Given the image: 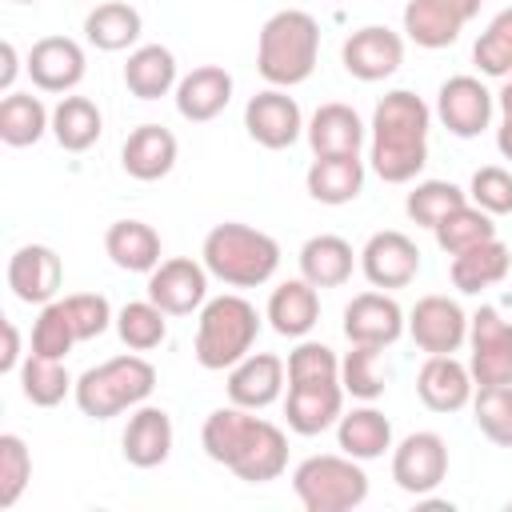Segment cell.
Masks as SVG:
<instances>
[{
	"instance_id": "6da1fadb",
	"label": "cell",
	"mask_w": 512,
	"mask_h": 512,
	"mask_svg": "<svg viewBox=\"0 0 512 512\" xmlns=\"http://www.w3.org/2000/svg\"><path fill=\"white\" fill-rule=\"evenodd\" d=\"M200 444L208 460L232 468L248 484H268L288 468V440L272 420L248 416V408L228 404L208 412L200 428Z\"/></svg>"
},
{
	"instance_id": "7a4b0ae2",
	"label": "cell",
	"mask_w": 512,
	"mask_h": 512,
	"mask_svg": "<svg viewBox=\"0 0 512 512\" xmlns=\"http://www.w3.org/2000/svg\"><path fill=\"white\" fill-rule=\"evenodd\" d=\"M428 124H432L428 104L408 88H396L376 104L372 172L384 184H408L428 164Z\"/></svg>"
},
{
	"instance_id": "3957f363",
	"label": "cell",
	"mask_w": 512,
	"mask_h": 512,
	"mask_svg": "<svg viewBox=\"0 0 512 512\" xmlns=\"http://www.w3.org/2000/svg\"><path fill=\"white\" fill-rule=\"evenodd\" d=\"M316 56H320V24L308 12L284 8L264 20L256 40V72L272 88L304 84L316 68Z\"/></svg>"
},
{
	"instance_id": "277c9868",
	"label": "cell",
	"mask_w": 512,
	"mask_h": 512,
	"mask_svg": "<svg viewBox=\"0 0 512 512\" xmlns=\"http://www.w3.org/2000/svg\"><path fill=\"white\" fill-rule=\"evenodd\" d=\"M204 268L208 276L224 280L228 288H256V284H268L272 272L280 268V244L260 232V228H248V224H236V220H224L216 224L208 236H204Z\"/></svg>"
},
{
	"instance_id": "5b68a950",
	"label": "cell",
	"mask_w": 512,
	"mask_h": 512,
	"mask_svg": "<svg viewBox=\"0 0 512 512\" xmlns=\"http://www.w3.org/2000/svg\"><path fill=\"white\" fill-rule=\"evenodd\" d=\"M260 332V316L244 296H216L204 300L200 320H196V360L208 372H224L240 364Z\"/></svg>"
},
{
	"instance_id": "8992f818",
	"label": "cell",
	"mask_w": 512,
	"mask_h": 512,
	"mask_svg": "<svg viewBox=\"0 0 512 512\" xmlns=\"http://www.w3.org/2000/svg\"><path fill=\"white\" fill-rule=\"evenodd\" d=\"M156 388V368L144 360V356H112L96 368H88L72 396H76V408L92 420H112L120 416L124 408H136L152 396Z\"/></svg>"
},
{
	"instance_id": "52a82bcc",
	"label": "cell",
	"mask_w": 512,
	"mask_h": 512,
	"mask_svg": "<svg viewBox=\"0 0 512 512\" xmlns=\"http://www.w3.org/2000/svg\"><path fill=\"white\" fill-rule=\"evenodd\" d=\"M292 488L308 512H348L364 504L368 496V476L364 468L344 452V456H308L292 472Z\"/></svg>"
},
{
	"instance_id": "ba28073f",
	"label": "cell",
	"mask_w": 512,
	"mask_h": 512,
	"mask_svg": "<svg viewBox=\"0 0 512 512\" xmlns=\"http://www.w3.org/2000/svg\"><path fill=\"white\" fill-rule=\"evenodd\" d=\"M468 344V372L480 388L512 384V320H504L496 308H480L476 316H468Z\"/></svg>"
},
{
	"instance_id": "9c48e42d",
	"label": "cell",
	"mask_w": 512,
	"mask_h": 512,
	"mask_svg": "<svg viewBox=\"0 0 512 512\" xmlns=\"http://www.w3.org/2000/svg\"><path fill=\"white\" fill-rule=\"evenodd\" d=\"M408 336L428 356H452L468 340V316L448 296H420L408 312Z\"/></svg>"
},
{
	"instance_id": "30bf717a",
	"label": "cell",
	"mask_w": 512,
	"mask_h": 512,
	"mask_svg": "<svg viewBox=\"0 0 512 512\" xmlns=\"http://www.w3.org/2000/svg\"><path fill=\"white\" fill-rule=\"evenodd\" d=\"M148 300L160 304L168 316H188V312L204 308V300H208V268L188 260V256L160 260L148 272Z\"/></svg>"
},
{
	"instance_id": "8fae6325",
	"label": "cell",
	"mask_w": 512,
	"mask_h": 512,
	"mask_svg": "<svg viewBox=\"0 0 512 512\" xmlns=\"http://www.w3.org/2000/svg\"><path fill=\"white\" fill-rule=\"evenodd\" d=\"M448 476V444L436 432H412L392 448V480L396 488L424 496Z\"/></svg>"
},
{
	"instance_id": "7c38bea8",
	"label": "cell",
	"mask_w": 512,
	"mask_h": 512,
	"mask_svg": "<svg viewBox=\"0 0 512 512\" xmlns=\"http://www.w3.org/2000/svg\"><path fill=\"white\" fill-rule=\"evenodd\" d=\"M484 0H408L404 32L420 48H448L464 32V24L480 12Z\"/></svg>"
},
{
	"instance_id": "4fadbf2b",
	"label": "cell",
	"mask_w": 512,
	"mask_h": 512,
	"mask_svg": "<svg viewBox=\"0 0 512 512\" xmlns=\"http://www.w3.org/2000/svg\"><path fill=\"white\" fill-rule=\"evenodd\" d=\"M340 60H344L348 76L376 84V80H388L404 64V40L384 24H364L344 40Z\"/></svg>"
},
{
	"instance_id": "5bb4252c",
	"label": "cell",
	"mask_w": 512,
	"mask_h": 512,
	"mask_svg": "<svg viewBox=\"0 0 512 512\" xmlns=\"http://www.w3.org/2000/svg\"><path fill=\"white\" fill-rule=\"evenodd\" d=\"M360 272L368 276L372 288H404L420 272V248L404 232H372L368 244L360 248Z\"/></svg>"
},
{
	"instance_id": "9a60e30c",
	"label": "cell",
	"mask_w": 512,
	"mask_h": 512,
	"mask_svg": "<svg viewBox=\"0 0 512 512\" xmlns=\"http://www.w3.org/2000/svg\"><path fill=\"white\" fill-rule=\"evenodd\" d=\"M436 116L452 136L472 140L492 120V92L476 76H448L436 92Z\"/></svg>"
},
{
	"instance_id": "2e32d148",
	"label": "cell",
	"mask_w": 512,
	"mask_h": 512,
	"mask_svg": "<svg viewBox=\"0 0 512 512\" xmlns=\"http://www.w3.org/2000/svg\"><path fill=\"white\" fill-rule=\"evenodd\" d=\"M244 128L248 136L260 144V148H292L304 132V116H300V104L280 92V88H268V92H256L244 108Z\"/></svg>"
},
{
	"instance_id": "e0dca14e",
	"label": "cell",
	"mask_w": 512,
	"mask_h": 512,
	"mask_svg": "<svg viewBox=\"0 0 512 512\" xmlns=\"http://www.w3.org/2000/svg\"><path fill=\"white\" fill-rule=\"evenodd\" d=\"M288 428L300 436H316L332 428L344 416V384L336 380H300L288 384V404H284Z\"/></svg>"
},
{
	"instance_id": "ac0fdd59",
	"label": "cell",
	"mask_w": 512,
	"mask_h": 512,
	"mask_svg": "<svg viewBox=\"0 0 512 512\" xmlns=\"http://www.w3.org/2000/svg\"><path fill=\"white\" fill-rule=\"evenodd\" d=\"M64 280V264L48 244H24L8 260V288L24 304H52Z\"/></svg>"
},
{
	"instance_id": "d6986e66",
	"label": "cell",
	"mask_w": 512,
	"mask_h": 512,
	"mask_svg": "<svg viewBox=\"0 0 512 512\" xmlns=\"http://www.w3.org/2000/svg\"><path fill=\"white\" fill-rule=\"evenodd\" d=\"M404 312L392 296L384 292H360L348 300L344 308V336L352 344H368V348H388L392 340H400L404 332Z\"/></svg>"
},
{
	"instance_id": "ffe728a7",
	"label": "cell",
	"mask_w": 512,
	"mask_h": 512,
	"mask_svg": "<svg viewBox=\"0 0 512 512\" xmlns=\"http://www.w3.org/2000/svg\"><path fill=\"white\" fill-rule=\"evenodd\" d=\"M84 48L72 36H44L28 52V76L40 92H72L84 80Z\"/></svg>"
},
{
	"instance_id": "44dd1931",
	"label": "cell",
	"mask_w": 512,
	"mask_h": 512,
	"mask_svg": "<svg viewBox=\"0 0 512 512\" xmlns=\"http://www.w3.org/2000/svg\"><path fill=\"white\" fill-rule=\"evenodd\" d=\"M284 372L288 364L272 352H248L240 364L228 368V400L256 412V408H268L280 388H284Z\"/></svg>"
},
{
	"instance_id": "7402d4cb",
	"label": "cell",
	"mask_w": 512,
	"mask_h": 512,
	"mask_svg": "<svg viewBox=\"0 0 512 512\" xmlns=\"http://www.w3.org/2000/svg\"><path fill=\"white\" fill-rule=\"evenodd\" d=\"M232 100V76L220 64H200L176 84V112L192 124L216 120Z\"/></svg>"
},
{
	"instance_id": "603a6c76",
	"label": "cell",
	"mask_w": 512,
	"mask_h": 512,
	"mask_svg": "<svg viewBox=\"0 0 512 512\" xmlns=\"http://www.w3.org/2000/svg\"><path fill=\"white\" fill-rule=\"evenodd\" d=\"M176 152H180V144L164 124H140V128L128 132V140L120 148V164L132 180L148 184V180H160V176L172 172Z\"/></svg>"
},
{
	"instance_id": "cb8c5ba5",
	"label": "cell",
	"mask_w": 512,
	"mask_h": 512,
	"mask_svg": "<svg viewBox=\"0 0 512 512\" xmlns=\"http://www.w3.org/2000/svg\"><path fill=\"white\" fill-rule=\"evenodd\" d=\"M416 392L432 412H460L472 400V372L456 356H428L416 376Z\"/></svg>"
},
{
	"instance_id": "d4e9b609",
	"label": "cell",
	"mask_w": 512,
	"mask_h": 512,
	"mask_svg": "<svg viewBox=\"0 0 512 512\" xmlns=\"http://www.w3.org/2000/svg\"><path fill=\"white\" fill-rule=\"evenodd\" d=\"M304 132L316 156H360L364 144V124L348 104H320Z\"/></svg>"
},
{
	"instance_id": "484cf974",
	"label": "cell",
	"mask_w": 512,
	"mask_h": 512,
	"mask_svg": "<svg viewBox=\"0 0 512 512\" xmlns=\"http://www.w3.org/2000/svg\"><path fill=\"white\" fill-rule=\"evenodd\" d=\"M508 268H512V252H508L504 240L492 236V240H484V244H472V248L456 252L448 276H452V288H456V292L476 296L480 288L500 284V280L508 276Z\"/></svg>"
},
{
	"instance_id": "4316f807",
	"label": "cell",
	"mask_w": 512,
	"mask_h": 512,
	"mask_svg": "<svg viewBox=\"0 0 512 512\" xmlns=\"http://www.w3.org/2000/svg\"><path fill=\"white\" fill-rule=\"evenodd\" d=\"M120 444H124V460L132 468H156V464H164L168 452H172V420H168V412L164 408H152V404L136 408Z\"/></svg>"
},
{
	"instance_id": "83f0119b",
	"label": "cell",
	"mask_w": 512,
	"mask_h": 512,
	"mask_svg": "<svg viewBox=\"0 0 512 512\" xmlns=\"http://www.w3.org/2000/svg\"><path fill=\"white\" fill-rule=\"evenodd\" d=\"M352 264H356L352 244L344 236H332V232H320V236L304 240V248H300V276L312 288H340V284H348Z\"/></svg>"
},
{
	"instance_id": "f1b7e54d",
	"label": "cell",
	"mask_w": 512,
	"mask_h": 512,
	"mask_svg": "<svg viewBox=\"0 0 512 512\" xmlns=\"http://www.w3.org/2000/svg\"><path fill=\"white\" fill-rule=\"evenodd\" d=\"M268 320H272V328L280 336H292V340L296 336H308L316 328V320H320V296H316V288L304 276L276 284L272 296H268Z\"/></svg>"
},
{
	"instance_id": "f546056e",
	"label": "cell",
	"mask_w": 512,
	"mask_h": 512,
	"mask_svg": "<svg viewBox=\"0 0 512 512\" xmlns=\"http://www.w3.org/2000/svg\"><path fill=\"white\" fill-rule=\"evenodd\" d=\"M308 196L320 204H348L364 188V160L360 156H316L308 168Z\"/></svg>"
},
{
	"instance_id": "4dcf8cb0",
	"label": "cell",
	"mask_w": 512,
	"mask_h": 512,
	"mask_svg": "<svg viewBox=\"0 0 512 512\" xmlns=\"http://www.w3.org/2000/svg\"><path fill=\"white\" fill-rule=\"evenodd\" d=\"M104 252L124 272H152L160 264V236L144 220H116L104 232Z\"/></svg>"
},
{
	"instance_id": "1f68e13d",
	"label": "cell",
	"mask_w": 512,
	"mask_h": 512,
	"mask_svg": "<svg viewBox=\"0 0 512 512\" xmlns=\"http://www.w3.org/2000/svg\"><path fill=\"white\" fill-rule=\"evenodd\" d=\"M144 32V20L132 4L124 0H108V4H96L88 16H84V36L88 44H96L100 52H124L140 40Z\"/></svg>"
},
{
	"instance_id": "d6a6232c",
	"label": "cell",
	"mask_w": 512,
	"mask_h": 512,
	"mask_svg": "<svg viewBox=\"0 0 512 512\" xmlns=\"http://www.w3.org/2000/svg\"><path fill=\"white\" fill-rule=\"evenodd\" d=\"M124 84L136 100H160L172 92L176 80V56L164 48V44H144L128 56L124 64Z\"/></svg>"
},
{
	"instance_id": "836d02e7",
	"label": "cell",
	"mask_w": 512,
	"mask_h": 512,
	"mask_svg": "<svg viewBox=\"0 0 512 512\" xmlns=\"http://www.w3.org/2000/svg\"><path fill=\"white\" fill-rule=\"evenodd\" d=\"M44 132H52V112L32 92H8L0 100V140L8 148H28Z\"/></svg>"
},
{
	"instance_id": "e575fe53",
	"label": "cell",
	"mask_w": 512,
	"mask_h": 512,
	"mask_svg": "<svg viewBox=\"0 0 512 512\" xmlns=\"http://www.w3.org/2000/svg\"><path fill=\"white\" fill-rule=\"evenodd\" d=\"M104 132V116L88 96H60L52 108V136L64 152H88Z\"/></svg>"
},
{
	"instance_id": "d590c367",
	"label": "cell",
	"mask_w": 512,
	"mask_h": 512,
	"mask_svg": "<svg viewBox=\"0 0 512 512\" xmlns=\"http://www.w3.org/2000/svg\"><path fill=\"white\" fill-rule=\"evenodd\" d=\"M336 440L352 460H376L392 448V424L376 408H352L336 420Z\"/></svg>"
},
{
	"instance_id": "8d00e7d4",
	"label": "cell",
	"mask_w": 512,
	"mask_h": 512,
	"mask_svg": "<svg viewBox=\"0 0 512 512\" xmlns=\"http://www.w3.org/2000/svg\"><path fill=\"white\" fill-rule=\"evenodd\" d=\"M72 376L64 372V360H48V356H28L20 364V392L24 400H32L36 408H56L68 392H72Z\"/></svg>"
},
{
	"instance_id": "74e56055",
	"label": "cell",
	"mask_w": 512,
	"mask_h": 512,
	"mask_svg": "<svg viewBox=\"0 0 512 512\" xmlns=\"http://www.w3.org/2000/svg\"><path fill=\"white\" fill-rule=\"evenodd\" d=\"M164 316H168V312H164L160 304H152V300H132V304L120 308L116 332H120V340H124L132 352H152V348H160L164 336H168V320H164Z\"/></svg>"
},
{
	"instance_id": "f35d334b",
	"label": "cell",
	"mask_w": 512,
	"mask_h": 512,
	"mask_svg": "<svg viewBox=\"0 0 512 512\" xmlns=\"http://www.w3.org/2000/svg\"><path fill=\"white\" fill-rule=\"evenodd\" d=\"M432 232H436V244H440L448 256H456V252H464V248H472V244L492 240V236H496V224H492V216H488L484 208L460 204V208L448 212Z\"/></svg>"
},
{
	"instance_id": "ab89813d",
	"label": "cell",
	"mask_w": 512,
	"mask_h": 512,
	"mask_svg": "<svg viewBox=\"0 0 512 512\" xmlns=\"http://www.w3.org/2000/svg\"><path fill=\"white\" fill-rule=\"evenodd\" d=\"M460 204H468V192H460L452 180H420L408 200H404V212L420 224V228H436L448 212H456Z\"/></svg>"
},
{
	"instance_id": "60d3db41",
	"label": "cell",
	"mask_w": 512,
	"mask_h": 512,
	"mask_svg": "<svg viewBox=\"0 0 512 512\" xmlns=\"http://www.w3.org/2000/svg\"><path fill=\"white\" fill-rule=\"evenodd\" d=\"M76 328H72V316L64 308V300H52V304H40V316L32 324V352L36 356H48V360H64L76 344Z\"/></svg>"
},
{
	"instance_id": "b9f144b4",
	"label": "cell",
	"mask_w": 512,
	"mask_h": 512,
	"mask_svg": "<svg viewBox=\"0 0 512 512\" xmlns=\"http://www.w3.org/2000/svg\"><path fill=\"white\" fill-rule=\"evenodd\" d=\"M472 412H476V428L500 444L512 448V384H488L472 396Z\"/></svg>"
},
{
	"instance_id": "7bdbcfd3",
	"label": "cell",
	"mask_w": 512,
	"mask_h": 512,
	"mask_svg": "<svg viewBox=\"0 0 512 512\" xmlns=\"http://www.w3.org/2000/svg\"><path fill=\"white\" fill-rule=\"evenodd\" d=\"M472 60L484 76H512V8L492 16L472 48Z\"/></svg>"
},
{
	"instance_id": "ee69618b",
	"label": "cell",
	"mask_w": 512,
	"mask_h": 512,
	"mask_svg": "<svg viewBox=\"0 0 512 512\" xmlns=\"http://www.w3.org/2000/svg\"><path fill=\"white\" fill-rule=\"evenodd\" d=\"M32 480V456L28 444L16 432L0 436V508H12L24 492V484Z\"/></svg>"
},
{
	"instance_id": "f6af8a7d",
	"label": "cell",
	"mask_w": 512,
	"mask_h": 512,
	"mask_svg": "<svg viewBox=\"0 0 512 512\" xmlns=\"http://www.w3.org/2000/svg\"><path fill=\"white\" fill-rule=\"evenodd\" d=\"M376 356H380V348L352 344V352L340 360V384H344V392H352L360 400H376L384 392V380L376 372Z\"/></svg>"
},
{
	"instance_id": "bcb514c9",
	"label": "cell",
	"mask_w": 512,
	"mask_h": 512,
	"mask_svg": "<svg viewBox=\"0 0 512 512\" xmlns=\"http://www.w3.org/2000/svg\"><path fill=\"white\" fill-rule=\"evenodd\" d=\"M468 196H472V204L484 208L488 216L512 212V172L500 168V164L476 168V172H472V184H468Z\"/></svg>"
},
{
	"instance_id": "7dc6e473",
	"label": "cell",
	"mask_w": 512,
	"mask_h": 512,
	"mask_svg": "<svg viewBox=\"0 0 512 512\" xmlns=\"http://www.w3.org/2000/svg\"><path fill=\"white\" fill-rule=\"evenodd\" d=\"M340 376V360L328 344H316V340H304L288 352V384H300V380H336Z\"/></svg>"
},
{
	"instance_id": "c3c4849f",
	"label": "cell",
	"mask_w": 512,
	"mask_h": 512,
	"mask_svg": "<svg viewBox=\"0 0 512 512\" xmlns=\"http://www.w3.org/2000/svg\"><path fill=\"white\" fill-rule=\"evenodd\" d=\"M64 308H68L80 340H96L112 324V308L100 292H72V296H64Z\"/></svg>"
},
{
	"instance_id": "681fc988",
	"label": "cell",
	"mask_w": 512,
	"mask_h": 512,
	"mask_svg": "<svg viewBox=\"0 0 512 512\" xmlns=\"http://www.w3.org/2000/svg\"><path fill=\"white\" fill-rule=\"evenodd\" d=\"M0 372H20V332L12 320H4V356H0Z\"/></svg>"
},
{
	"instance_id": "f907efd6",
	"label": "cell",
	"mask_w": 512,
	"mask_h": 512,
	"mask_svg": "<svg viewBox=\"0 0 512 512\" xmlns=\"http://www.w3.org/2000/svg\"><path fill=\"white\" fill-rule=\"evenodd\" d=\"M0 56H4V68H0V92L8 96V92H12V80H16V72H20V64H16V44L4 40V44H0Z\"/></svg>"
},
{
	"instance_id": "816d5d0a",
	"label": "cell",
	"mask_w": 512,
	"mask_h": 512,
	"mask_svg": "<svg viewBox=\"0 0 512 512\" xmlns=\"http://www.w3.org/2000/svg\"><path fill=\"white\" fill-rule=\"evenodd\" d=\"M496 148H500L504 160H512V116L500 120V128H496Z\"/></svg>"
},
{
	"instance_id": "f5cc1de1",
	"label": "cell",
	"mask_w": 512,
	"mask_h": 512,
	"mask_svg": "<svg viewBox=\"0 0 512 512\" xmlns=\"http://www.w3.org/2000/svg\"><path fill=\"white\" fill-rule=\"evenodd\" d=\"M496 100H500V112H504V116H512V80L500 88V96H496Z\"/></svg>"
},
{
	"instance_id": "db71d44e",
	"label": "cell",
	"mask_w": 512,
	"mask_h": 512,
	"mask_svg": "<svg viewBox=\"0 0 512 512\" xmlns=\"http://www.w3.org/2000/svg\"><path fill=\"white\" fill-rule=\"evenodd\" d=\"M16 4H36V0H16Z\"/></svg>"
}]
</instances>
